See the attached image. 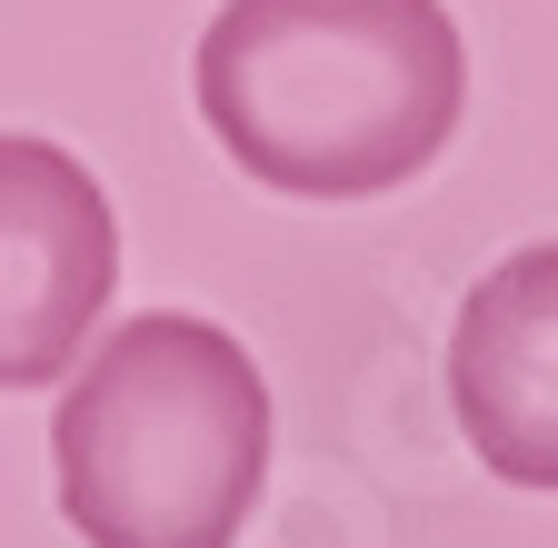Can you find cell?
<instances>
[{
	"mask_svg": "<svg viewBox=\"0 0 558 548\" xmlns=\"http://www.w3.org/2000/svg\"><path fill=\"white\" fill-rule=\"evenodd\" d=\"M449 409L488 478L558 499V240L469 280L449 319Z\"/></svg>",
	"mask_w": 558,
	"mask_h": 548,
	"instance_id": "obj_4",
	"label": "cell"
},
{
	"mask_svg": "<svg viewBox=\"0 0 558 548\" xmlns=\"http://www.w3.org/2000/svg\"><path fill=\"white\" fill-rule=\"evenodd\" d=\"M50 478L81 548H240L269 489V379L220 319L140 309L60 379Z\"/></svg>",
	"mask_w": 558,
	"mask_h": 548,
	"instance_id": "obj_2",
	"label": "cell"
},
{
	"mask_svg": "<svg viewBox=\"0 0 558 548\" xmlns=\"http://www.w3.org/2000/svg\"><path fill=\"white\" fill-rule=\"evenodd\" d=\"M190 90L269 199H389L469 120V40L439 0H220Z\"/></svg>",
	"mask_w": 558,
	"mask_h": 548,
	"instance_id": "obj_1",
	"label": "cell"
},
{
	"mask_svg": "<svg viewBox=\"0 0 558 548\" xmlns=\"http://www.w3.org/2000/svg\"><path fill=\"white\" fill-rule=\"evenodd\" d=\"M110 290L120 210L100 170L40 130H0V399L81 369Z\"/></svg>",
	"mask_w": 558,
	"mask_h": 548,
	"instance_id": "obj_3",
	"label": "cell"
}]
</instances>
